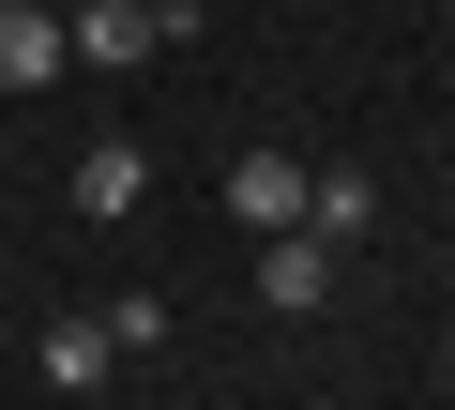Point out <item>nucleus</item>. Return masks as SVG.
<instances>
[{
    "instance_id": "9",
    "label": "nucleus",
    "mask_w": 455,
    "mask_h": 410,
    "mask_svg": "<svg viewBox=\"0 0 455 410\" xmlns=\"http://www.w3.org/2000/svg\"><path fill=\"white\" fill-rule=\"evenodd\" d=\"M0 334H16V319H0Z\"/></svg>"
},
{
    "instance_id": "6",
    "label": "nucleus",
    "mask_w": 455,
    "mask_h": 410,
    "mask_svg": "<svg viewBox=\"0 0 455 410\" xmlns=\"http://www.w3.org/2000/svg\"><path fill=\"white\" fill-rule=\"evenodd\" d=\"M304 229H319V244H364V229H379V182H364V167H319V182H304Z\"/></svg>"
},
{
    "instance_id": "5",
    "label": "nucleus",
    "mask_w": 455,
    "mask_h": 410,
    "mask_svg": "<svg viewBox=\"0 0 455 410\" xmlns=\"http://www.w3.org/2000/svg\"><path fill=\"white\" fill-rule=\"evenodd\" d=\"M304 182H319V167H289V152H243V167H228V213H243V229H304Z\"/></svg>"
},
{
    "instance_id": "7",
    "label": "nucleus",
    "mask_w": 455,
    "mask_h": 410,
    "mask_svg": "<svg viewBox=\"0 0 455 410\" xmlns=\"http://www.w3.org/2000/svg\"><path fill=\"white\" fill-rule=\"evenodd\" d=\"M107 365H122V350H107V319H46V380H61V395H92Z\"/></svg>"
},
{
    "instance_id": "8",
    "label": "nucleus",
    "mask_w": 455,
    "mask_h": 410,
    "mask_svg": "<svg viewBox=\"0 0 455 410\" xmlns=\"http://www.w3.org/2000/svg\"><path fill=\"white\" fill-rule=\"evenodd\" d=\"M107 350H167V289H122L107 304Z\"/></svg>"
},
{
    "instance_id": "3",
    "label": "nucleus",
    "mask_w": 455,
    "mask_h": 410,
    "mask_svg": "<svg viewBox=\"0 0 455 410\" xmlns=\"http://www.w3.org/2000/svg\"><path fill=\"white\" fill-rule=\"evenodd\" d=\"M61 76H76L61 16H31V0H0V92H61Z\"/></svg>"
},
{
    "instance_id": "1",
    "label": "nucleus",
    "mask_w": 455,
    "mask_h": 410,
    "mask_svg": "<svg viewBox=\"0 0 455 410\" xmlns=\"http://www.w3.org/2000/svg\"><path fill=\"white\" fill-rule=\"evenodd\" d=\"M61 46H76L92 76H137V61L167 46V0H92V16H61Z\"/></svg>"
},
{
    "instance_id": "2",
    "label": "nucleus",
    "mask_w": 455,
    "mask_h": 410,
    "mask_svg": "<svg viewBox=\"0 0 455 410\" xmlns=\"http://www.w3.org/2000/svg\"><path fill=\"white\" fill-rule=\"evenodd\" d=\"M334 259H349V244H319V229H259V304H274V319L334 304Z\"/></svg>"
},
{
    "instance_id": "4",
    "label": "nucleus",
    "mask_w": 455,
    "mask_h": 410,
    "mask_svg": "<svg viewBox=\"0 0 455 410\" xmlns=\"http://www.w3.org/2000/svg\"><path fill=\"white\" fill-rule=\"evenodd\" d=\"M137 197H152V152H137V137H92V152H76V213H92V229H122Z\"/></svg>"
}]
</instances>
